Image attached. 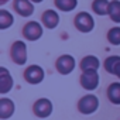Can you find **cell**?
<instances>
[{"label":"cell","mask_w":120,"mask_h":120,"mask_svg":"<svg viewBox=\"0 0 120 120\" xmlns=\"http://www.w3.org/2000/svg\"><path fill=\"white\" fill-rule=\"evenodd\" d=\"M10 55L13 62L17 65H24L27 62V45L23 41H16L11 45Z\"/></svg>","instance_id":"cell-1"},{"label":"cell","mask_w":120,"mask_h":120,"mask_svg":"<svg viewBox=\"0 0 120 120\" xmlns=\"http://www.w3.org/2000/svg\"><path fill=\"white\" fill-rule=\"evenodd\" d=\"M75 27L81 33H90L95 28V20H93V17L89 13L81 11L75 17Z\"/></svg>","instance_id":"cell-2"},{"label":"cell","mask_w":120,"mask_h":120,"mask_svg":"<svg viewBox=\"0 0 120 120\" xmlns=\"http://www.w3.org/2000/svg\"><path fill=\"white\" fill-rule=\"evenodd\" d=\"M75 65H76L75 58L72 55H68V54L61 55V56L56 59V62H55V68H56V71L61 74V75L71 74L75 69Z\"/></svg>","instance_id":"cell-3"},{"label":"cell","mask_w":120,"mask_h":120,"mask_svg":"<svg viewBox=\"0 0 120 120\" xmlns=\"http://www.w3.org/2000/svg\"><path fill=\"white\" fill-rule=\"evenodd\" d=\"M98 107H99V99L95 95H86L78 103V109L82 114H92L98 110Z\"/></svg>","instance_id":"cell-4"},{"label":"cell","mask_w":120,"mask_h":120,"mask_svg":"<svg viewBox=\"0 0 120 120\" xmlns=\"http://www.w3.org/2000/svg\"><path fill=\"white\" fill-rule=\"evenodd\" d=\"M44 69L40 65H31L24 71V79L31 85H38L44 79Z\"/></svg>","instance_id":"cell-5"},{"label":"cell","mask_w":120,"mask_h":120,"mask_svg":"<svg viewBox=\"0 0 120 120\" xmlns=\"http://www.w3.org/2000/svg\"><path fill=\"white\" fill-rule=\"evenodd\" d=\"M81 85L86 90H93L99 85V74L98 71H83L81 75Z\"/></svg>","instance_id":"cell-6"},{"label":"cell","mask_w":120,"mask_h":120,"mask_svg":"<svg viewBox=\"0 0 120 120\" xmlns=\"http://www.w3.org/2000/svg\"><path fill=\"white\" fill-rule=\"evenodd\" d=\"M23 35L28 41H37L42 35V27L37 21H28L23 28Z\"/></svg>","instance_id":"cell-7"},{"label":"cell","mask_w":120,"mask_h":120,"mask_svg":"<svg viewBox=\"0 0 120 120\" xmlns=\"http://www.w3.org/2000/svg\"><path fill=\"white\" fill-rule=\"evenodd\" d=\"M33 110H34V114H35L37 117L45 119V117H48V116L52 113V103H51L49 99H45V98L38 99V100L34 103Z\"/></svg>","instance_id":"cell-8"},{"label":"cell","mask_w":120,"mask_h":120,"mask_svg":"<svg viewBox=\"0 0 120 120\" xmlns=\"http://www.w3.org/2000/svg\"><path fill=\"white\" fill-rule=\"evenodd\" d=\"M13 6L21 17H30L34 13V4L31 0H14Z\"/></svg>","instance_id":"cell-9"},{"label":"cell","mask_w":120,"mask_h":120,"mask_svg":"<svg viewBox=\"0 0 120 120\" xmlns=\"http://www.w3.org/2000/svg\"><path fill=\"white\" fill-rule=\"evenodd\" d=\"M13 88V78L9 74V71L2 67L0 68V93L6 95L7 92H10V89Z\"/></svg>","instance_id":"cell-10"},{"label":"cell","mask_w":120,"mask_h":120,"mask_svg":"<svg viewBox=\"0 0 120 120\" xmlns=\"http://www.w3.org/2000/svg\"><path fill=\"white\" fill-rule=\"evenodd\" d=\"M105 69L109 74H113V75H116L120 79V56L119 55H112V56L106 58Z\"/></svg>","instance_id":"cell-11"},{"label":"cell","mask_w":120,"mask_h":120,"mask_svg":"<svg viewBox=\"0 0 120 120\" xmlns=\"http://www.w3.org/2000/svg\"><path fill=\"white\" fill-rule=\"evenodd\" d=\"M42 24L47 28H49V30L55 28L59 24V16H58V13L55 10H45L42 13Z\"/></svg>","instance_id":"cell-12"},{"label":"cell","mask_w":120,"mask_h":120,"mask_svg":"<svg viewBox=\"0 0 120 120\" xmlns=\"http://www.w3.org/2000/svg\"><path fill=\"white\" fill-rule=\"evenodd\" d=\"M14 113V103L11 99H7V98H3L0 99V119H9L10 116H13Z\"/></svg>","instance_id":"cell-13"},{"label":"cell","mask_w":120,"mask_h":120,"mask_svg":"<svg viewBox=\"0 0 120 120\" xmlns=\"http://www.w3.org/2000/svg\"><path fill=\"white\" fill-rule=\"evenodd\" d=\"M99 67H100V62H99V59L95 55H88V56H85L81 61L82 72L83 71H98Z\"/></svg>","instance_id":"cell-14"},{"label":"cell","mask_w":120,"mask_h":120,"mask_svg":"<svg viewBox=\"0 0 120 120\" xmlns=\"http://www.w3.org/2000/svg\"><path fill=\"white\" fill-rule=\"evenodd\" d=\"M109 7H110L109 0H95V2L92 3V10L96 14H99V16L109 14Z\"/></svg>","instance_id":"cell-15"},{"label":"cell","mask_w":120,"mask_h":120,"mask_svg":"<svg viewBox=\"0 0 120 120\" xmlns=\"http://www.w3.org/2000/svg\"><path fill=\"white\" fill-rule=\"evenodd\" d=\"M107 98L113 105H120V82H114L109 86Z\"/></svg>","instance_id":"cell-16"},{"label":"cell","mask_w":120,"mask_h":120,"mask_svg":"<svg viewBox=\"0 0 120 120\" xmlns=\"http://www.w3.org/2000/svg\"><path fill=\"white\" fill-rule=\"evenodd\" d=\"M55 6L61 11H72L78 6V0H55Z\"/></svg>","instance_id":"cell-17"},{"label":"cell","mask_w":120,"mask_h":120,"mask_svg":"<svg viewBox=\"0 0 120 120\" xmlns=\"http://www.w3.org/2000/svg\"><path fill=\"white\" fill-rule=\"evenodd\" d=\"M109 16H110L112 21L120 23V0H113V2H110Z\"/></svg>","instance_id":"cell-18"},{"label":"cell","mask_w":120,"mask_h":120,"mask_svg":"<svg viewBox=\"0 0 120 120\" xmlns=\"http://www.w3.org/2000/svg\"><path fill=\"white\" fill-rule=\"evenodd\" d=\"M14 23V17L7 10H0V28L6 30Z\"/></svg>","instance_id":"cell-19"},{"label":"cell","mask_w":120,"mask_h":120,"mask_svg":"<svg viewBox=\"0 0 120 120\" xmlns=\"http://www.w3.org/2000/svg\"><path fill=\"white\" fill-rule=\"evenodd\" d=\"M107 40L113 45H120V27H113L107 33Z\"/></svg>","instance_id":"cell-20"},{"label":"cell","mask_w":120,"mask_h":120,"mask_svg":"<svg viewBox=\"0 0 120 120\" xmlns=\"http://www.w3.org/2000/svg\"><path fill=\"white\" fill-rule=\"evenodd\" d=\"M31 2H33V3H41L42 0H31Z\"/></svg>","instance_id":"cell-21"},{"label":"cell","mask_w":120,"mask_h":120,"mask_svg":"<svg viewBox=\"0 0 120 120\" xmlns=\"http://www.w3.org/2000/svg\"><path fill=\"white\" fill-rule=\"evenodd\" d=\"M6 2H7V0H2V4H4V3H6Z\"/></svg>","instance_id":"cell-22"}]
</instances>
